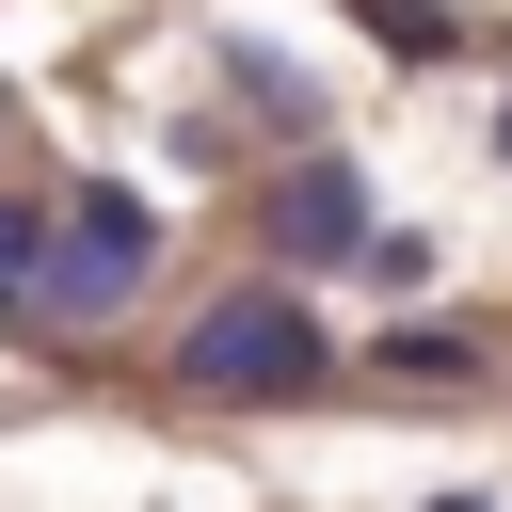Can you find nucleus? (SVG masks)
I'll return each instance as SVG.
<instances>
[{"mask_svg":"<svg viewBox=\"0 0 512 512\" xmlns=\"http://www.w3.org/2000/svg\"><path fill=\"white\" fill-rule=\"evenodd\" d=\"M176 384H192V400H320V384H336V336H320L304 288H224V304H192Z\"/></svg>","mask_w":512,"mask_h":512,"instance_id":"1","label":"nucleus"},{"mask_svg":"<svg viewBox=\"0 0 512 512\" xmlns=\"http://www.w3.org/2000/svg\"><path fill=\"white\" fill-rule=\"evenodd\" d=\"M144 272H160V224H144L128 192H64V240H48V288H32V320L96 336V320H128V304H144Z\"/></svg>","mask_w":512,"mask_h":512,"instance_id":"2","label":"nucleus"},{"mask_svg":"<svg viewBox=\"0 0 512 512\" xmlns=\"http://www.w3.org/2000/svg\"><path fill=\"white\" fill-rule=\"evenodd\" d=\"M256 240H272L288 272H336V256H368L384 224H368V192H352V160H288V176L256 192Z\"/></svg>","mask_w":512,"mask_h":512,"instance_id":"3","label":"nucleus"},{"mask_svg":"<svg viewBox=\"0 0 512 512\" xmlns=\"http://www.w3.org/2000/svg\"><path fill=\"white\" fill-rule=\"evenodd\" d=\"M368 368H384V384H448V400H464V384H480V336H464V320H400Z\"/></svg>","mask_w":512,"mask_h":512,"instance_id":"4","label":"nucleus"},{"mask_svg":"<svg viewBox=\"0 0 512 512\" xmlns=\"http://www.w3.org/2000/svg\"><path fill=\"white\" fill-rule=\"evenodd\" d=\"M352 16H368V32L400 48V64H432V48H464V16H432V0H352Z\"/></svg>","mask_w":512,"mask_h":512,"instance_id":"5","label":"nucleus"},{"mask_svg":"<svg viewBox=\"0 0 512 512\" xmlns=\"http://www.w3.org/2000/svg\"><path fill=\"white\" fill-rule=\"evenodd\" d=\"M432 512H496V496H432Z\"/></svg>","mask_w":512,"mask_h":512,"instance_id":"6","label":"nucleus"},{"mask_svg":"<svg viewBox=\"0 0 512 512\" xmlns=\"http://www.w3.org/2000/svg\"><path fill=\"white\" fill-rule=\"evenodd\" d=\"M496 160H512V112H496Z\"/></svg>","mask_w":512,"mask_h":512,"instance_id":"7","label":"nucleus"}]
</instances>
